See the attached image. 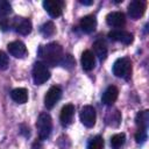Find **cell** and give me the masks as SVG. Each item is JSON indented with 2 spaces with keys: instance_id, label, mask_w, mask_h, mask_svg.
Here are the masks:
<instances>
[{
  "instance_id": "16",
  "label": "cell",
  "mask_w": 149,
  "mask_h": 149,
  "mask_svg": "<svg viewBox=\"0 0 149 149\" xmlns=\"http://www.w3.org/2000/svg\"><path fill=\"white\" fill-rule=\"evenodd\" d=\"M97 27V19L94 15H86L84 17H81L80 20V28L83 31L90 34L92 31H94Z\"/></svg>"
},
{
  "instance_id": "21",
  "label": "cell",
  "mask_w": 149,
  "mask_h": 149,
  "mask_svg": "<svg viewBox=\"0 0 149 149\" xmlns=\"http://www.w3.org/2000/svg\"><path fill=\"white\" fill-rule=\"evenodd\" d=\"M125 141H126V135L123 133H119L111 137V146L113 149H118L123 146Z\"/></svg>"
},
{
  "instance_id": "12",
  "label": "cell",
  "mask_w": 149,
  "mask_h": 149,
  "mask_svg": "<svg viewBox=\"0 0 149 149\" xmlns=\"http://www.w3.org/2000/svg\"><path fill=\"white\" fill-rule=\"evenodd\" d=\"M118 95H119V90H118V87L114 86V85H111V86H108V87L105 90V92L102 93L101 101H102V104L106 105V106H112V105L115 102V100L118 99Z\"/></svg>"
},
{
  "instance_id": "11",
  "label": "cell",
  "mask_w": 149,
  "mask_h": 149,
  "mask_svg": "<svg viewBox=\"0 0 149 149\" xmlns=\"http://www.w3.org/2000/svg\"><path fill=\"white\" fill-rule=\"evenodd\" d=\"M106 22L111 27L120 28V27H123L125 26L126 17H125V14L122 12H111L106 16Z\"/></svg>"
},
{
  "instance_id": "27",
  "label": "cell",
  "mask_w": 149,
  "mask_h": 149,
  "mask_svg": "<svg viewBox=\"0 0 149 149\" xmlns=\"http://www.w3.org/2000/svg\"><path fill=\"white\" fill-rule=\"evenodd\" d=\"M135 140L137 143H142L147 140V129H139L137 133L135 134Z\"/></svg>"
},
{
  "instance_id": "18",
  "label": "cell",
  "mask_w": 149,
  "mask_h": 149,
  "mask_svg": "<svg viewBox=\"0 0 149 149\" xmlns=\"http://www.w3.org/2000/svg\"><path fill=\"white\" fill-rule=\"evenodd\" d=\"M93 50H94V54L95 56L100 59V61H104L107 56V47H106V43L102 41V40H98L93 43Z\"/></svg>"
},
{
  "instance_id": "23",
  "label": "cell",
  "mask_w": 149,
  "mask_h": 149,
  "mask_svg": "<svg viewBox=\"0 0 149 149\" xmlns=\"http://www.w3.org/2000/svg\"><path fill=\"white\" fill-rule=\"evenodd\" d=\"M102 148H104V140L100 135H97L93 139H91L87 144V149H102Z\"/></svg>"
},
{
  "instance_id": "22",
  "label": "cell",
  "mask_w": 149,
  "mask_h": 149,
  "mask_svg": "<svg viewBox=\"0 0 149 149\" xmlns=\"http://www.w3.org/2000/svg\"><path fill=\"white\" fill-rule=\"evenodd\" d=\"M41 33H42V35L43 36H45V37H50V36H52L54 34H55V31H56V28H55V24H54V22H51V21H48V22H45L42 27H41Z\"/></svg>"
},
{
  "instance_id": "14",
  "label": "cell",
  "mask_w": 149,
  "mask_h": 149,
  "mask_svg": "<svg viewBox=\"0 0 149 149\" xmlns=\"http://www.w3.org/2000/svg\"><path fill=\"white\" fill-rule=\"evenodd\" d=\"M81 66L85 71H91L95 66V57L92 51L85 50L81 54Z\"/></svg>"
},
{
  "instance_id": "17",
  "label": "cell",
  "mask_w": 149,
  "mask_h": 149,
  "mask_svg": "<svg viewBox=\"0 0 149 149\" xmlns=\"http://www.w3.org/2000/svg\"><path fill=\"white\" fill-rule=\"evenodd\" d=\"M10 98L17 104H24L28 100V91L23 87L14 88L10 92Z\"/></svg>"
},
{
  "instance_id": "13",
  "label": "cell",
  "mask_w": 149,
  "mask_h": 149,
  "mask_svg": "<svg viewBox=\"0 0 149 149\" xmlns=\"http://www.w3.org/2000/svg\"><path fill=\"white\" fill-rule=\"evenodd\" d=\"M43 7L51 17H58L62 14V2L55 0H45Z\"/></svg>"
},
{
  "instance_id": "28",
  "label": "cell",
  "mask_w": 149,
  "mask_h": 149,
  "mask_svg": "<svg viewBox=\"0 0 149 149\" xmlns=\"http://www.w3.org/2000/svg\"><path fill=\"white\" fill-rule=\"evenodd\" d=\"M10 21H9V19L8 17H6V16H0V28L3 30V31H6L9 27H10Z\"/></svg>"
},
{
  "instance_id": "19",
  "label": "cell",
  "mask_w": 149,
  "mask_h": 149,
  "mask_svg": "<svg viewBox=\"0 0 149 149\" xmlns=\"http://www.w3.org/2000/svg\"><path fill=\"white\" fill-rule=\"evenodd\" d=\"M106 122L109 126L118 127L120 125V122H121V114H120V112L118 109L108 111L107 115H106Z\"/></svg>"
},
{
  "instance_id": "6",
  "label": "cell",
  "mask_w": 149,
  "mask_h": 149,
  "mask_svg": "<svg viewBox=\"0 0 149 149\" xmlns=\"http://www.w3.org/2000/svg\"><path fill=\"white\" fill-rule=\"evenodd\" d=\"M61 97H62V90H61V87H58V86H51L48 90V92L45 93V97H44V106L48 109H51L57 104V101L61 99Z\"/></svg>"
},
{
  "instance_id": "9",
  "label": "cell",
  "mask_w": 149,
  "mask_h": 149,
  "mask_svg": "<svg viewBox=\"0 0 149 149\" xmlns=\"http://www.w3.org/2000/svg\"><path fill=\"white\" fill-rule=\"evenodd\" d=\"M146 10V5L140 0H134L128 6V14L133 20L140 19Z\"/></svg>"
},
{
  "instance_id": "1",
  "label": "cell",
  "mask_w": 149,
  "mask_h": 149,
  "mask_svg": "<svg viewBox=\"0 0 149 149\" xmlns=\"http://www.w3.org/2000/svg\"><path fill=\"white\" fill-rule=\"evenodd\" d=\"M38 55L43 59L44 64H48L50 66L58 65L63 58V49L62 47L56 43H49L47 45H41L38 49Z\"/></svg>"
},
{
  "instance_id": "20",
  "label": "cell",
  "mask_w": 149,
  "mask_h": 149,
  "mask_svg": "<svg viewBox=\"0 0 149 149\" xmlns=\"http://www.w3.org/2000/svg\"><path fill=\"white\" fill-rule=\"evenodd\" d=\"M135 121H136V125L141 129H147L148 128V123H149V111L146 109V111L139 112L136 114Z\"/></svg>"
},
{
  "instance_id": "4",
  "label": "cell",
  "mask_w": 149,
  "mask_h": 149,
  "mask_svg": "<svg viewBox=\"0 0 149 149\" xmlns=\"http://www.w3.org/2000/svg\"><path fill=\"white\" fill-rule=\"evenodd\" d=\"M50 78V72L47 65L42 62H36L33 66V80L36 85L44 84Z\"/></svg>"
},
{
  "instance_id": "25",
  "label": "cell",
  "mask_w": 149,
  "mask_h": 149,
  "mask_svg": "<svg viewBox=\"0 0 149 149\" xmlns=\"http://www.w3.org/2000/svg\"><path fill=\"white\" fill-rule=\"evenodd\" d=\"M12 12V6L6 0H0V16H5Z\"/></svg>"
},
{
  "instance_id": "7",
  "label": "cell",
  "mask_w": 149,
  "mask_h": 149,
  "mask_svg": "<svg viewBox=\"0 0 149 149\" xmlns=\"http://www.w3.org/2000/svg\"><path fill=\"white\" fill-rule=\"evenodd\" d=\"M108 37L113 41H116V42H121L126 45L130 44L134 40V36L132 33L129 31H126V30H120V29H116V30H112L108 33Z\"/></svg>"
},
{
  "instance_id": "10",
  "label": "cell",
  "mask_w": 149,
  "mask_h": 149,
  "mask_svg": "<svg viewBox=\"0 0 149 149\" xmlns=\"http://www.w3.org/2000/svg\"><path fill=\"white\" fill-rule=\"evenodd\" d=\"M7 49H8L9 54L12 56H14L15 58H22L27 54V48H26L24 43L21 41H13V42L8 43Z\"/></svg>"
},
{
  "instance_id": "24",
  "label": "cell",
  "mask_w": 149,
  "mask_h": 149,
  "mask_svg": "<svg viewBox=\"0 0 149 149\" xmlns=\"http://www.w3.org/2000/svg\"><path fill=\"white\" fill-rule=\"evenodd\" d=\"M59 64H61L62 66L66 68V69H71V68L74 66L76 62H74V59H73V57H72L71 55L66 54V55H63V58H62V61H61Z\"/></svg>"
},
{
  "instance_id": "5",
  "label": "cell",
  "mask_w": 149,
  "mask_h": 149,
  "mask_svg": "<svg viewBox=\"0 0 149 149\" xmlns=\"http://www.w3.org/2000/svg\"><path fill=\"white\" fill-rule=\"evenodd\" d=\"M95 119H97L95 109L92 106L86 105L81 108V111H80V121L85 127H87V128L93 127L95 125Z\"/></svg>"
},
{
  "instance_id": "3",
  "label": "cell",
  "mask_w": 149,
  "mask_h": 149,
  "mask_svg": "<svg viewBox=\"0 0 149 149\" xmlns=\"http://www.w3.org/2000/svg\"><path fill=\"white\" fill-rule=\"evenodd\" d=\"M113 73L119 78L128 79L132 73V61L128 57L119 58L113 64Z\"/></svg>"
},
{
  "instance_id": "15",
  "label": "cell",
  "mask_w": 149,
  "mask_h": 149,
  "mask_svg": "<svg viewBox=\"0 0 149 149\" xmlns=\"http://www.w3.org/2000/svg\"><path fill=\"white\" fill-rule=\"evenodd\" d=\"M73 114H74V106L71 105V104H68L65 105L62 111H61V115H59V119H61V122L63 126H68L71 123L72 121V118H73Z\"/></svg>"
},
{
  "instance_id": "2",
  "label": "cell",
  "mask_w": 149,
  "mask_h": 149,
  "mask_svg": "<svg viewBox=\"0 0 149 149\" xmlns=\"http://www.w3.org/2000/svg\"><path fill=\"white\" fill-rule=\"evenodd\" d=\"M36 128L41 140H45L50 136V133L52 129V121L48 113H41L38 115L36 121Z\"/></svg>"
},
{
  "instance_id": "29",
  "label": "cell",
  "mask_w": 149,
  "mask_h": 149,
  "mask_svg": "<svg viewBox=\"0 0 149 149\" xmlns=\"http://www.w3.org/2000/svg\"><path fill=\"white\" fill-rule=\"evenodd\" d=\"M80 3H83V5H92V3H93V1H86V0H80Z\"/></svg>"
},
{
  "instance_id": "8",
  "label": "cell",
  "mask_w": 149,
  "mask_h": 149,
  "mask_svg": "<svg viewBox=\"0 0 149 149\" xmlns=\"http://www.w3.org/2000/svg\"><path fill=\"white\" fill-rule=\"evenodd\" d=\"M12 26L20 35H28L31 31V22L29 19L26 17H15Z\"/></svg>"
},
{
  "instance_id": "26",
  "label": "cell",
  "mask_w": 149,
  "mask_h": 149,
  "mask_svg": "<svg viewBox=\"0 0 149 149\" xmlns=\"http://www.w3.org/2000/svg\"><path fill=\"white\" fill-rule=\"evenodd\" d=\"M8 64H9L8 56L3 51H0V70H6L8 68Z\"/></svg>"
}]
</instances>
